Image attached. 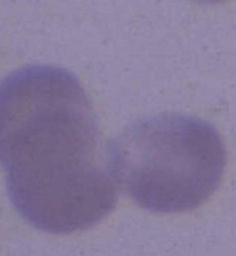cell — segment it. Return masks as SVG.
<instances>
[{"instance_id":"7a4b0ae2","label":"cell","mask_w":236,"mask_h":256,"mask_svg":"<svg viewBox=\"0 0 236 256\" xmlns=\"http://www.w3.org/2000/svg\"><path fill=\"white\" fill-rule=\"evenodd\" d=\"M106 152L117 186L156 214L199 208L220 186L227 166L219 130L201 118L177 113L135 121Z\"/></svg>"},{"instance_id":"6da1fadb","label":"cell","mask_w":236,"mask_h":256,"mask_svg":"<svg viewBox=\"0 0 236 256\" xmlns=\"http://www.w3.org/2000/svg\"><path fill=\"white\" fill-rule=\"evenodd\" d=\"M0 166L13 208L42 232L92 229L116 208L97 113L64 68L27 64L0 81Z\"/></svg>"}]
</instances>
